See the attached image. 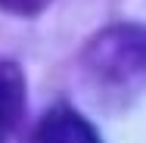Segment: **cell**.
Masks as SVG:
<instances>
[{"mask_svg": "<svg viewBox=\"0 0 146 143\" xmlns=\"http://www.w3.org/2000/svg\"><path fill=\"white\" fill-rule=\"evenodd\" d=\"M84 69L93 75V81L112 87L146 78V28L118 25L96 34L84 53Z\"/></svg>", "mask_w": 146, "mask_h": 143, "instance_id": "1", "label": "cell"}, {"mask_svg": "<svg viewBox=\"0 0 146 143\" xmlns=\"http://www.w3.org/2000/svg\"><path fill=\"white\" fill-rule=\"evenodd\" d=\"M28 143H100V137L75 109L56 106L34 124Z\"/></svg>", "mask_w": 146, "mask_h": 143, "instance_id": "2", "label": "cell"}, {"mask_svg": "<svg viewBox=\"0 0 146 143\" xmlns=\"http://www.w3.org/2000/svg\"><path fill=\"white\" fill-rule=\"evenodd\" d=\"M25 115V75L13 59H0V137L13 134Z\"/></svg>", "mask_w": 146, "mask_h": 143, "instance_id": "3", "label": "cell"}, {"mask_svg": "<svg viewBox=\"0 0 146 143\" xmlns=\"http://www.w3.org/2000/svg\"><path fill=\"white\" fill-rule=\"evenodd\" d=\"M53 0H0V9L16 13V16H37L44 6H50Z\"/></svg>", "mask_w": 146, "mask_h": 143, "instance_id": "4", "label": "cell"}, {"mask_svg": "<svg viewBox=\"0 0 146 143\" xmlns=\"http://www.w3.org/2000/svg\"><path fill=\"white\" fill-rule=\"evenodd\" d=\"M0 140H3V137H0Z\"/></svg>", "mask_w": 146, "mask_h": 143, "instance_id": "5", "label": "cell"}]
</instances>
